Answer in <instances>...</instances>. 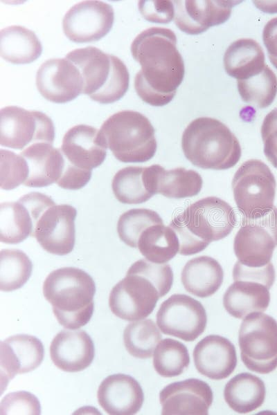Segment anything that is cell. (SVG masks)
Instances as JSON below:
<instances>
[{
    "instance_id": "35",
    "label": "cell",
    "mask_w": 277,
    "mask_h": 415,
    "mask_svg": "<svg viewBox=\"0 0 277 415\" xmlns=\"http://www.w3.org/2000/svg\"><path fill=\"white\" fill-rule=\"evenodd\" d=\"M237 84L242 100L260 109L269 107L277 94V77L268 65L254 76L237 80Z\"/></svg>"
},
{
    "instance_id": "18",
    "label": "cell",
    "mask_w": 277,
    "mask_h": 415,
    "mask_svg": "<svg viewBox=\"0 0 277 415\" xmlns=\"http://www.w3.org/2000/svg\"><path fill=\"white\" fill-rule=\"evenodd\" d=\"M175 23L188 35H198L229 19L239 1H174Z\"/></svg>"
},
{
    "instance_id": "27",
    "label": "cell",
    "mask_w": 277,
    "mask_h": 415,
    "mask_svg": "<svg viewBox=\"0 0 277 415\" xmlns=\"http://www.w3.org/2000/svg\"><path fill=\"white\" fill-rule=\"evenodd\" d=\"M223 62L226 73L237 80L254 76L267 66L262 48L251 38L232 42L224 53Z\"/></svg>"
},
{
    "instance_id": "28",
    "label": "cell",
    "mask_w": 277,
    "mask_h": 415,
    "mask_svg": "<svg viewBox=\"0 0 277 415\" xmlns=\"http://www.w3.org/2000/svg\"><path fill=\"white\" fill-rule=\"evenodd\" d=\"M266 389L259 377L241 373L226 385L224 398L230 408L239 414H247L259 408L264 403Z\"/></svg>"
},
{
    "instance_id": "41",
    "label": "cell",
    "mask_w": 277,
    "mask_h": 415,
    "mask_svg": "<svg viewBox=\"0 0 277 415\" xmlns=\"http://www.w3.org/2000/svg\"><path fill=\"white\" fill-rule=\"evenodd\" d=\"M139 11L148 21L166 24L175 16V8L171 1H140Z\"/></svg>"
},
{
    "instance_id": "8",
    "label": "cell",
    "mask_w": 277,
    "mask_h": 415,
    "mask_svg": "<svg viewBox=\"0 0 277 415\" xmlns=\"http://www.w3.org/2000/svg\"><path fill=\"white\" fill-rule=\"evenodd\" d=\"M234 282L223 297V305L233 317L244 319L250 313L264 312L270 302L269 289L275 280L270 262L260 268H251L238 261L233 269Z\"/></svg>"
},
{
    "instance_id": "38",
    "label": "cell",
    "mask_w": 277,
    "mask_h": 415,
    "mask_svg": "<svg viewBox=\"0 0 277 415\" xmlns=\"http://www.w3.org/2000/svg\"><path fill=\"white\" fill-rule=\"evenodd\" d=\"M28 176L26 159L19 154L6 149L0 150V187L3 190H13L24 184Z\"/></svg>"
},
{
    "instance_id": "40",
    "label": "cell",
    "mask_w": 277,
    "mask_h": 415,
    "mask_svg": "<svg viewBox=\"0 0 277 415\" xmlns=\"http://www.w3.org/2000/svg\"><path fill=\"white\" fill-rule=\"evenodd\" d=\"M260 132L264 154L268 161L277 169V107L266 115Z\"/></svg>"
},
{
    "instance_id": "3",
    "label": "cell",
    "mask_w": 277,
    "mask_h": 415,
    "mask_svg": "<svg viewBox=\"0 0 277 415\" xmlns=\"http://www.w3.org/2000/svg\"><path fill=\"white\" fill-rule=\"evenodd\" d=\"M234 210L216 196L203 198L174 217L170 226L177 233L181 255L204 250L212 241L228 236L236 224Z\"/></svg>"
},
{
    "instance_id": "34",
    "label": "cell",
    "mask_w": 277,
    "mask_h": 415,
    "mask_svg": "<svg viewBox=\"0 0 277 415\" xmlns=\"http://www.w3.org/2000/svg\"><path fill=\"white\" fill-rule=\"evenodd\" d=\"M161 339L159 329L150 319L133 322L123 332L126 350L133 357L141 359L151 358Z\"/></svg>"
},
{
    "instance_id": "16",
    "label": "cell",
    "mask_w": 277,
    "mask_h": 415,
    "mask_svg": "<svg viewBox=\"0 0 277 415\" xmlns=\"http://www.w3.org/2000/svg\"><path fill=\"white\" fill-rule=\"evenodd\" d=\"M39 93L54 103H66L77 98L83 89L78 68L67 58H53L44 62L36 74Z\"/></svg>"
},
{
    "instance_id": "22",
    "label": "cell",
    "mask_w": 277,
    "mask_h": 415,
    "mask_svg": "<svg viewBox=\"0 0 277 415\" xmlns=\"http://www.w3.org/2000/svg\"><path fill=\"white\" fill-rule=\"evenodd\" d=\"M95 356L93 342L82 330L64 329L58 333L50 345L53 364L66 372H78L87 368Z\"/></svg>"
},
{
    "instance_id": "39",
    "label": "cell",
    "mask_w": 277,
    "mask_h": 415,
    "mask_svg": "<svg viewBox=\"0 0 277 415\" xmlns=\"http://www.w3.org/2000/svg\"><path fill=\"white\" fill-rule=\"evenodd\" d=\"M39 402L33 394L19 391L7 394L0 404L1 414H40Z\"/></svg>"
},
{
    "instance_id": "5",
    "label": "cell",
    "mask_w": 277,
    "mask_h": 415,
    "mask_svg": "<svg viewBox=\"0 0 277 415\" xmlns=\"http://www.w3.org/2000/svg\"><path fill=\"white\" fill-rule=\"evenodd\" d=\"M181 147L195 166L222 170L235 166L242 151L236 136L217 119L209 117L192 120L183 132Z\"/></svg>"
},
{
    "instance_id": "13",
    "label": "cell",
    "mask_w": 277,
    "mask_h": 415,
    "mask_svg": "<svg viewBox=\"0 0 277 415\" xmlns=\"http://www.w3.org/2000/svg\"><path fill=\"white\" fill-rule=\"evenodd\" d=\"M206 323L203 305L184 294L171 295L157 313V324L163 333L186 342L197 339L204 331Z\"/></svg>"
},
{
    "instance_id": "33",
    "label": "cell",
    "mask_w": 277,
    "mask_h": 415,
    "mask_svg": "<svg viewBox=\"0 0 277 415\" xmlns=\"http://www.w3.org/2000/svg\"><path fill=\"white\" fill-rule=\"evenodd\" d=\"M33 270L28 255L18 249H3L0 252V290L13 291L22 287Z\"/></svg>"
},
{
    "instance_id": "2",
    "label": "cell",
    "mask_w": 277,
    "mask_h": 415,
    "mask_svg": "<svg viewBox=\"0 0 277 415\" xmlns=\"http://www.w3.org/2000/svg\"><path fill=\"white\" fill-rule=\"evenodd\" d=\"M172 282L173 273L170 265L139 259L112 288L109 297V308L120 319L143 320L151 314L158 300L170 291Z\"/></svg>"
},
{
    "instance_id": "24",
    "label": "cell",
    "mask_w": 277,
    "mask_h": 415,
    "mask_svg": "<svg viewBox=\"0 0 277 415\" xmlns=\"http://www.w3.org/2000/svg\"><path fill=\"white\" fill-rule=\"evenodd\" d=\"M20 154L26 159L28 176L25 186L42 187L56 183L66 166V158L61 149L48 142H36L24 149Z\"/></svg>"
},
{
    "instance_id": "14",
    "label": "cell",
    "mask_w": 277,
    "mask_h": 415,
    "mask_svg": "<svg viewBox=\"0 0 277 415\" xmlns=\"http://www.w3.org/2000/svg\"><path fill=\"white\" fill-rule=\"evenodd\" d=\"M76 215L74 207L53 203L39 215L31 237L46 252L56 255H67L75 245Z\"/></svg>"
},
{
    "instance_id": "10",
    "label": "cell",
    "mask_w": 277,
    "mask_h": 415,
    "mask_svg": "<svg viewBox=\"0 0 277 415\" xmlns=\"http://www.w3.org/2000/svg\"><path fill=\"white\" fill-rule=\"evenodd\" d=\"M241 360L249 370L269 374L277 367V322L261 312L247 315L239 330Z\"/></svg>"
},
{
    "instance_id": "36",
    "label": "cell",
    "mask_w": 277,
    "mask_h": 415,
    "mask_svg": "<svg viewBox=\"0 0 277 415\" xmlns=\"http://www.w3.org/2000/svg\"><path fill=\"white\" fill-rule=\"evenodd\" d=\"M190 364L186 347L178 340L166 338L154 351L153 366L160 376L172 378L181 375Z\"/></svg>"
},
{
    "instance_id": "9",
    "label": "cell",
    "mask_w": 277,
    "mask_h": 415,
    "mask_svg": "<svg viewBox=\"0 0 277 415\" xmlns=\"http://www.w3.org/2000/svg\"><path fill=\"white\" fill-rule=\"evenodd\" d=\"M231 185L236 205L244 217H260L274 207L276 179L260 160L244 162L235 172Z\"/></svg>"
},
{
    "instance_id": "1",
    "label": "cell",
    "mask_w": 277,
    "mask_h": 415,
    "mask_svg": "<svg viewBox=\"0 0 277 415\" xmlns=\"http://www.w3.org/2000/svg\"><path fill=\"white\" fill-rule=\"evenodd\" d=\"M176 44L175 33L162 27L142 31L131 44L132 57L141 67L134 78V89L147 104H168L183 81L184 62Z\"/></svg>"
},
{
    "instance_id": "19",
    "label": "cell",
    "mask_w": 277,
    "mask_h": 415,
    "mask_svg": "<svg viewBox=\"0 0 277 415\" xmlns=\"http://www.w3.org/2000/svg\"><path fill=\"white\" fill-rule=\"evenodd\" d=\"M107 148L99 129L87 124H78L64 134L61 150L70 164L92 171L105 160Z\"/></svg>"
},
{
    "instance_id": "17",
    "label": "cell",
    "mask_w": 277,
    "mask_h": 415,
    "mask_svg": "<svg viewBox=\"0 0 277 415\" xmlns=\"http://www.w3.org/2000/svg\"><path fill=\"white\" fill-rule=\"evenodd\" d=\"M213 400L210 386L197 378L171 383L159 394L163 415H206Z\"/></svg>"
},
{
    "instance_id": "7",
    "label": "cell",
    "mask_w": 277,
    "mask_h": 415,
    "mask_svg": "<svg viewBox=\"0 0 277 415\" xmlns=\"http://www.w3.org/2000/svg\"><path fill=\"white\" fill-rule=\"evenodd\" d=\"M107 147L123 163H144L155 154V131L142 113L124 110L109 117L100 129Z\"/></svg>"
},
{
    "instance_id": "15",
    "label": "cell",
    "mask_w": 277,
    "mask_h": 415,
    "mask_svg": "<svg viewBox=\"0 0 277 415\" xmlns=\"http://www.w3.org/2000/svg\"><path fill=\"white\" fill-rule=\"evenodd\" d=\"M112 7L100 1H84L72 6L65 14L62 28L72 42L87 43L105 37L112 28Z\"/></svg>"
},
{
    "instance_id": "20",
    "label": "cell",
    "mask_w": 277,
    "mask_h": 415,
    "mask_svg": "<svg viewBox=\"0 0 277 415\" xmlns=\"http://www.w3.org/2000/svg\"><path fill=\"white\" fill-rule=\"evenodd\" d=\"M41 341L35 336L19 334L1 342L0 365L1 384L6 387L16 374L30 372L37 368L44 358Z\"/></svg>"
},
{
    "instance_id": "37",
    "label": "cell",
    "mask_w": 277,
    "mask_h": 415,
    "mask_svg": "<svg viewBox=\"0 0 277 415\" xmlns=\"http://www.w3.org/2000/svg\"><path fill=\"white\" fill-rule=\"evenodd\" d=\"M163 223L155 211L145 209H131L120 215L117 223L120 239L132 248H137L138 239L149 226Z\"/></svg>"
},
{
    "instance_id": "26",
    "label": "cell",
    "mask_w": 277,
    "mask_h": 415,
    "mask_svg": "<svg viewBox=\"0 0 277 415\" xmlns=\"http://www.w3.org/2000/svg\"><path fill=\"white\" fill-rule=\"evenodd\" d=\"M223 279L224 271L219 262L205 255L188 261L181 275L186 290L202 298L213 295L220 288Z\"/></svg>"
},
{
    "instance_id": "25",
    "label": "cell",
    "mask_w": 277,
    "mask_h": 415,
    "mask_svg": "<svg viewBox=\"0 0 277 415\" xmlns=\"http://www.w3.org/2000/svg\"><path fill=\"white\" fill-rule=\"evenodd\" d=\"M160 165L129 166L114 175L111 188L116 199L125 204H139L157 194V176Z\"/></svg>"
},
{
    "instance_id": "31",
    "label": "cell",
    "mask_w": 277,
    "mask_h": 415,
    "mask_svg": "<svg viewBox=\"0 0 277 415\" xmlns=\"http://www.w3.org/2000/svg\"><path fill=\"white\" fill-rule=\"evenodd\" d=\"M34 221L29 206L21 196L17 201L0 205V241L16 244L31 236Z\"/></svg>"
},
{
    "instance_id": "30",
    "label": "cell",
    "mask_w": 277,
    "mask_h": 415,
    "mask_svg": "<svg viewBox=\"0 0 277 415\" xmlns=\"http://www.w3.org/2000/svg\"><path fill=\"white\" fill-rule=\"evenodd\" d=\"M180 243L175 231L163 223L149 226L141 234L137 248L149 261L166 264L179 251Z\"/></svg>"
},
{
    "instance_id": "43",
    "label": "cell",
    "mask_w": 277,
    "mask_h": 415,
    "mask_svg": "<svg viewBox=\"0 0 277 415\" xmlns=\"http://www.w3.org/2000/svg\"><path fill=\"white\" fill-rule=\"evenodd\" d=\"M262 40L269 59L277 69V17L271 19L265 24L262 31Z\"/></svg>"
},
{
    "instance_id": "21",
    "label": "cell",
    "mask_w": 277,
    "mask_h": 415,
    "mask_svg": "<svg viewBox=\"0 0 277 415\" xmlns=\"http://www.w3.org/2000/svg\"><path fill=\"white\" fill-rule=\"evenodd\" d=\"M97 398L100 406L111 415L135 414L144 401L140 384L132 376L123 374L105 378L99 385Z\"/></svg>"
},
{
    "instance_id": "29",
    "label": "cell",
    "mask_w": 277,
    "mask_h": 415,
    "mask_svg": "<svg viewBox=\"0 0 277 415\" xmlns=\"http://www.w3.org/2000/svg\"><path fill=\"white\" fill-rule=\"evenodd\" d=\"M40 41L32 30L11 26L0 32V54L6 61L15 64H26L36 60L42 54Z\"/></svg>"
},
{
    "instance_id": "6",
    "label": "cell",
    "mask_w": 277,
    "mask_h": 415,
    "mask_svg": "<svg viewBox=\"0 0 277 415\" xmlns=\"http://www.w3.org/2000/svg\"><path fill=\"white\" fill-rule=\"evenodd\" d=\"M66 58L79 69L83 80L82 93L101 104L120 100L129 87L127 66L118 57L87 46L69 52Z\"/></svg>"
},
{
    "instance_id": "12",
    "label": "cell",
    "mask_w": 277,
    "mask_h": 415,
    "mask_svg": "<svg viewBox=\"0 0 277 415\" xmlns=\"http://www.w3.org/2000/svg\"><path fill=\"white\" fill-rule=\"evenodd\" d=\"M55 128L51 119L37 111L17 106L0 111V144L15 149H24L36 142L53 145Z\"/></svg>"
},
{
    "instance_id": "23",
    "label": "cell",
    "mask_w": 277,
    "mask_h": 415,
    "mask_svg": "<svg viewBox=\"0 0 277 415\" xmlns=\"http://www.w3.org/2000/svg\"><path fill=\"white\" fill-rule=\"evenodd\" d=\"M193 354L198 372L212 380L226 378L237 365L234 345L226 338L218 335L204 338L197 344Z\"/></svg>"
},
{
    "instance_id": "11",
    "label": "cell",
    "mask_w": 277,
    "mask_h": 415,
    "mask_svg": "<svg viewBox=\"0 0 277 415\" xmlns=\"http://www.w3.org/2000/svg\"><path fill=\"white\" fill-rule=\"evenodd\" d=\"M276 246V207L260 217H243L233 242L239 262L247 267H263L271 262Z\"/></svg>"
},
{
    "instance_id": "4",
    "label": "cell",
    "mask_w": 277,
    "mask_h": 415,
    "mask_svg": "<svg viewBox=\"0 0 277 415\" xmlns=\"http://www.w3.org/2000/svg\"><path fill=\"white\" fill-rule=\"evenodd\" d=\"M96 285L84 270L64 267L52 271L43 284V294L52 305L57 322L66 329H78L91 320Z\"/></svg>"
},
{
    "instance_id": "32",
    "label": "cell",
    "mask_w": 277,
    "mask_h": 415,
    "mask_svg": "<svg viewBox=\"0 0 277 415\" xmlns=\"http://www.w3.org/2000/svg\"><path fill=\"white\" fill-rule=\"evenodd\" d=\"M201 175L184 167L166 170L160 165L157 176V194L170 199H184L198 194L202 187Z\"/></svg>"
},
{
    "instance_id": "42",
    "label": "cell",
    "mask_w": 277,
    "mask_h": 415,
    "mask_svg": "<svg viewBox=\"0 0 277 415\" xmlns=\"http://www.w3.org/2000/svg\"><path fill=\"white\" fill-rule=\"evenodd\" d=\"M91 177V171L78 168L70 164L66 159L64 171L57 184L65 190H77L82 188Z\"/></svg>"
}]
</instances>
